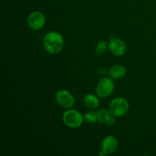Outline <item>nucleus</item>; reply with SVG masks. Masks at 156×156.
<instances>
[{"instance_id":"1","label":"nucleus","mask_w":156,"mask_h":156,"mask_svg":"<svg viewBox=\"0 0 156 156\" xmlns=\"http://www.w3.org/2000/svg\"><path fill=\"white\" fill-rule=\"evenodd\" d=\"M43 44L47 53L56 55L60 53L63 49L64 39L59 32L52 30L44 35Z\"/></svg>"},{"instance_id":"2","label":"nucleus","mask_w":156,"mask_h":156,"mask_svg":"<svg viewBox=\"0 0 156 156\" xmlns=\"http://www.w3.org/2000/svg\"><path fill=\"white\" fill-rule=\"evenodd\" d=\"M62 121L64 124L71 129L80 127L84 122V115L80 111L74 109H67L62 114Z\"/></svg>"},{"instance_id":"3","label":"nucleus","mask_w":156,"mask_h":156,"mask_svg":"<svg viewBox=\"0 0 156 156\" xmlns=\"http://www.w3.org/2000/svg\"><path fill=\"white\" fill-rule=\"evenodd\" d=\"M108 109L114 117H123L129 111V103L124 98H116L111 101Z\"/></svg>"},{"instance_id":"4","label":"nucleus","mask_w":156,"mask_h":156,"mask_svg":"<svg viewBox=\"0 0 156 156\" xmlns=\"http://www.w3.org/2000/svg\"><path fill=\"white\" fill-rule=\"evenodd\" d=\"M115 88L114 79L112 78H102L96 85V94L101 98H106L111 95Z\"/></svg>"},{"instance_id":"5","label":"nucleus","mask_w":156,"mask_h":156,"mask_svg":"<svg viewBox=\"0 0 156 156\" xmlns=\"http://www.w3.org/2000/svg\"><path fill=\"white\" fill-rule=\"evenodd\" d=\"M46 16L43 12L40 11L32 12L27 17V25L31 30H41L46 24Z\"/></svg>"},{"instance_id":"6","label":"nucleus","mask_w":156,"mask_h":156,"mask_svg":"<svg viewBox=\"0 0 156 156\" xmlns=\"http://www.w3.org/2000/svg\"><path fill=\"white\" fill-rule=\"evenodd\" d=\"M55 98L58 105L65 109H69L75 104L74 95L66 89L59 90L56 92Z\"/></svg>"},{"instance_id":"7","label":"nucleus","mask_w":156,"mask_h":156,"mask_svg":"<svg viewBox=\"0 0 156 156\" xmlns=\"http://www.w3.org/2000/svg\"><path fill=\"white\" fill-rule=\"evenodd\" d=\"M108 50L114 56H122L126 53L127 47L124 41L119 37L111 36L110 41L108 43Z\"/></svg>"},{"instance_id":"8","label":"nucleus","mask_w":156,"mask_h":156,"mask_svg":"<svg viewBox=\"0 0 156 156\" xmlns=\"http://www.w3.org/2000/svg\"><path fill=\"white\" fill-rule=\"evenodd\" d=\"M119 146V142L114 136H107L102 140L101 145V150L103 151L107 155L114 153L117 150Z\"/></svg>"},{"instance_id":"9","label":"nucleus","mask_w":156,"mask_h":156,"mask_svg":"<svg viewBox=\"0 0 156 156\" xmlns=\"http://www.w3.org/2000/svg\"><path fill=\"white\" fill-rule=\"evenodd\" d=\"M98 121L108 126H112L116 123V117L111 114L109 109H100L98 111Z\"/></svg>"},{"instance_id":"10","label":"nucleus","mask_w":156,"mask_h":156,"mask_svg":"<svg viewBox=\"0 0 156 156\" xmlns=\"http://www.w3.org/2000/svg\"><path fill=\"white\" fill-rule=\"evenodd\" d=\"M126 73H127V69L125 66L121 65V64H116L110 69L109 76L113 79L117 80V79H120L124 77L126 75Z\"/></svg>"},{"instance_id":"11","label":"nucleus","mask_w":156,"mask_h":156,"mask_svg":"<svg viewBox=\"0 0 156 156\" xmlns=\"http://www.w3.org/2000/svg\"><path fill=\"white\" fill-rule=\"evenodd\" d=\"M98 96L93 94H86L83 98L84 105L90 110H94L100 105Z\"/></svg>"},{"instance_id":"12","label":"nucleus","mask_w":156,"mask_h":156,"mask_svg":"<svg viewBox=\"0 0 156 156\" xmlns=\"http://www.w3.org/2000/svg\"><path fill=\"white\" fill-rule=\"evenodd\" d=\"M84 120L88 123H94L98 121V111L90 110L84 114Z\"/></svg>"},{"instance_id":"13","label":"nucleus","mask_w":156,"mask_h":156,"mask_svg":"<svg viewBox=\"0 0 156 156\" xmlns=\"http://www.w3.org/2000/svg\"><path fill=\"white\" fill-rule=\"evenodd\" d=\"M108 48V44L105 41H101L96 44L95 48V53L97 55H103L104 53L106 52L107 49Z\"/></svg>"},{"instance_id":"14","label":"nucleus","mask_w":156,"mask_h":156,"mask_svg":"<svg viewBox=\"0 0 156 156\" xmlns=\"http://www.w3.org/2000/svg\"><path fill=\"white\" fill-rule=\"evenodd\" d=\"M99 155H100V156H106L107 155H106V154L105 153V152H103V151L101 150V152H99Z\"/></svg>"}]
</instances>
